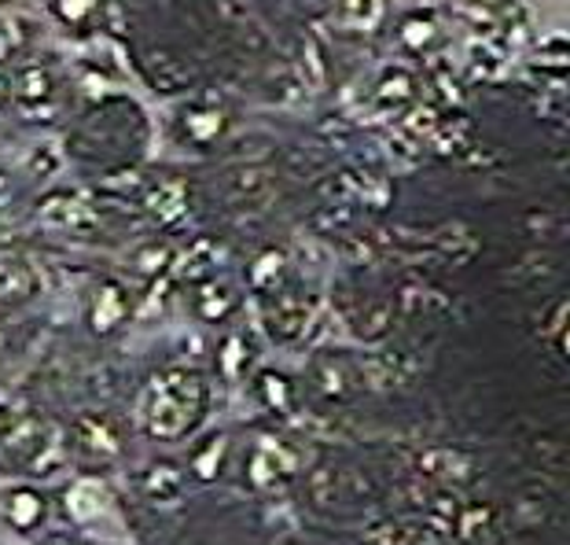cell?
I'll return each instance as SVG.
<instances>
[{"label": "cell", "mask_w": 570, "mask_h": 545, "mask_svg": "<svg viewBox=\"0 0 570 545\" xmlns=\"http://www.w3.org/2000/svg\"><path fill=\"white\" fill-rule=\"evenodd\" d=\"M4 519L16 531H33L45 519V502L33 490H11L4 502Z\"/></svg>", "instance_id": "7c38bea8"}, {"label": "cell", "mask_w": 570, "mask_h": 545, "mask_svg": "<svg viewBox=\"0 0 570 545\" xmlns=\"http://www.w3.org/2000/svg\"><path fill=\"white\" fill-rule=\"evenodd\" d=\"M258 383H262V391H265V402H269V406H276V409H284V406H287L291 391H287V387H284V380L276 377V372H265V377H262Z\"/></svg>", "instance_id": "d4e9b609"}, {"label": "cell", "mask_w": 570, "mask_h": 545, "mask_svg": "<svg viewBox=\"0 0 570 545\" xmlns=\"http://www.w3.org/2000/svg\"><path fill=\"white\" fill-rule=\"evenodd\" d=\"M144 78H148L159 93H185L191 89V67L185 59L169 56V52H151L144 56Z\"/></svg>", "instance_id": "52a82bcc"}, {"label": "cell", "mask_w": 570, "mask_h": 545, "mask_svg": "<svg viewBox=\"0 0 570 545\" xmlns=\"http://www.w3.org/2000/svg\"><path fill=\"white\" fill-rule=\"evenodd\" d=\"M19 45H22V38H19L16 30H11V22H0V59L16 52Z\"/></svg>", "instance_id": "4316f807"}, {"label": "cell", "mask_w": 570, "mask_h": 545, "mask_svg": "<svg viewBox=\"0 0 570 545\" xmlns=\"http://www.w3.org/2000/svg\"><path fill=\"white\" fill-rule=\"evenodd\" d=\"M244 361H247V343H244V339H239V335L225 339V347H222V369H225V377H239Z\"/></svg>", "instance_id": "603a6c76"}, {"label": "cell", "mask_w": 570, "mask_h": 545, "mask_svg": "<svg viewBox=\"0 0 570 545\" xmlns=\"http://www.w3.org/2000/svg\"><path fill=\"white\" fill-rule=\"evenodd\" d=\"M8 81H11V96H16L19 107H22V115L38 118V123L52 118V111H56V75L45 59H38V56L22 59V64L16 67V78H8Z\"/></svg>", "instance_id": "7a4b0ae2"}, {"label": "cell", "mask_w": 570, "mask_h": 545, "mask_svg": "<svg viewBox=\"0 0 570 545\" xmlns=\"http://www.w3.org/2000/svg\"><path fill=\"white\" fill-rule=\"evenodd\" d=\"M11 104V81H8V75H4V67H0V111Z\"/></svg>", "instance_id": "83f0119b"}, {"label": "cell", "mask_w": 570, "mask_h": 545, "mask_svg": "<svg viewBox=\"0 0 570 545\" xmlns=\"http://www.w3.org/2000/svg\"><path fill=\"white\" fill-rule=\"evenodd\" d=\"M144 431L151 439H180L199 424L206 409V380L191 369L159 372L144 391Z\"/></svg>", "instance_id": "6da1fadb"}, {"label": "cell", "mask_w": 570, "mask_h": 545, "mask_svg": "<svg viewBox=\"0 0 570 545\" xmlns=\"http://www.w3.org/2000/svg\"><path fill=\"white\" fill-rule=\"evenodd\" d=\"M0 4H8V0H0Z\"/></svg>", "instance_id": "f546056e"}, {"label": "cell", "mask_w": 570, "mask_h": 545, "mask_svg": "<svg viewBox=\"0 0 570 545\" xmlns=\"http://www.w3.org/2000/svg\"><path fill=\"white\" fill-rule=\"evenodd\" d=\"M233 292L222 284V281H210V284H203V292H199V310H203V318L206 321H222L228 310H233Z\"/></svg>", "instance_id": "ac0fdd59"}, {"label": "cell", "mask_w": 570, "mask_h": 545, "mask_svg": "<svg viewBox=\"0 0 570 545\" xmlns=\"http://www.w3.org/2000/svg\"><path fill=\"white\" fill-rule=\"evenodd\" d=\"M269 321H273V329L281 332L284 339H295V335H302V332H306V321H309V313H306V306H302L298 299H284V302H281V310L273 306Z\"/></svg>", "instance_id": "9a60e30c"}, {"label": "cell", "mask_w": 570, "mask_h": 545, "mask_svg": "<svg viewBox=\"0 0 570 545\" xmlns=\"http://www.w3.org/2000/svg\"><path fill=\"white\" fill-rule=\"evenodd\" d=\"M177 490H180V476L174 465H155L148 471V479H144V494L151 502H174Z\"/></svg>", "instance_id": "2e32d148"}, {"label": "cell", "mask_w": 570, "mask_h": 545, "mask_svg": "<svg viewBox=\"0 0 570 545\" xmlns=\"http://www.w3.org/2000/svg\"><path fill=\"white\" fill-rule=\"evenodd\" d=\"M111 505H115V494L111 487H107L104 479H78L75 487L67 490V513L78 519V524H96L100 516L111 513Z\"/></svg>", "instance_id": "5b68a950"}, {"label": "cell", "mask_w": 570, "mask_h": 545, "mask_svg": "<svg viewBox=\"0 0 570 545\" xmlns=\"http://www.w3.org/2000/svg\"><path fill=\"white\" fill-rule=\"evenodd\" d=\"M228 196L244 203V207H258V203L269 199V174H262V169H236L228 177Z\"/></svg>", "instance_id": "4fadbf2b"}, {"label": "cell", "mask_w": 570, "mask_h": 545, "mask_svg": "<svg viewBox=\"0 0 570 545\" xmlns=\"http://www.w3.org/2000/svg\"><path fill=\"white\" fill-rule=\"evenodd\" d=\"M412 78L405 75V70H397V67H391L383 75V81H380V93H375V100L380 104H409L412 100Z\"/></svg>", "instance_id": "d6986e66"}, {"label": "cell", "mask_w": 570, "mask_h": 545, "mask_svg": "<svg viewBox=\"0 0 570 545\" xmlns=\"http://www.w3.org/2000/svg\"><path fill=\"white\" fill-rule=\"evenodd\" d=\"M383 0H343V22L350 30H357V33H368L375 30V22L383 19Z\"/></svg>", "instance_id": "5bb4252c"}, {"label": "cell", "mask_w": 570, "mask_h": 545, "mask_svg": "<svg viewBox=\"0 0 570 545\" xmlns=\"http://www.w3.org/2000/svg\"><path fill=\"white\" fill-rule=\"evenodd\" d=\"M391 545H434V535L428 527H402V531H394Z\"/></svg>", "instance_id": "484cf974"}, {"label": "cell", "mask_w": 570, "mask_h": 545, "mask_svg": "<svg viewBox=\"0 0 570 545\" xmlns=\"http://www.w3.org/2000/svg\"><path fill=\"white\" fill-rule=\"evenodd\" d=\"M295 465H298L295 450L284 446L281 439H273V435H265L250 454V483L254 487H273V483L287 479L291 471H295Z\"/></svg>", "instance_id": "277c9868"}, {"label": "cell", "mask_w": 570, "mask_h": 545, "mask_svg": "<svg viewBox=\"0 0 570 545\" xmlns=\"http://www.w3.org/2000/svg\"><path fill=\"white\" fill-rule=\"evenodd\" d=\"M185 129H188V137L191 140H199V144H210L217 133L225 129V118H222V111H210V107H196V111H188L185 115Z\"/></svg>", "instance_id": "e0dca14e"}, {"label": "cell", "mask_w": 570, "mask_h": 545, "mask_svg": "<svg viewBox=\"0 0 570 545\" xmlns=\"http://www.w3.org/2000/svg\"><path fill=\"white\" fill-rule=\"evenodd\" d=\"M313 380H317V391L324 398H335V402L350 398V391H354V369L343 358H321L313 366Z\"/></svg>", "instance_id": "8fae6325"}, {"label": "cell", "mask_w": 570, "mask_h": 545, "mask_svg": "<svg viewBox=\"0 0 570 545\" xmlns=\"http://www.w3.org/2000/svg\"><path fill=\"white\" fill-rule=\"evenodd\" d=\"M129 313V295L122 284L107 281L100 292L92 295V310H89V321L96 332H111L115 324H122Z\"/></svg>", "instance_id": "9c48e42d"}, {"label": "cell", "mask_w": 570, "mask_h": 545, "mask_svg": "<svg viewBox=\"0 0 570 545\" xmlns=\"http://www.w3.org/2000/svg\"><path fill=\"white\" fill-rule=\"evenodd\" d=\"M38 292V276H33V265L16 251H0V302L4 306H16V302H27Z\"/></svg>", "instance_id": "8992f818"}, {"label": "cell", "mask_w": 570, "mask_h": 545, "mask_svg": "<svg viewBox=\"0 0 570 545\" xmlns=\"http://www.w3.org/2000/svg\"><path fill=\"white\" fill-rule=\"evenodd\" d=\"M45 545H75V542H67V538H48Z\"/></svg>", "instance_id": "f1b7e54d"}, {"label": "cell", "mask_w": 570, "mask_h": 545, "mask_svg": "<svg viewBox=\"0 0 570 545\" xmlns=\"http://www.w3.org/2000/svg\"><path fill=\"white\" fill-rule=\"evenodd\" d=\"M96 8V0H56V11L59 19L70 22V27H78V22H85V16Z\"/></svg>", "instance_id": "cb8c5ba5"}, {"label": "cell", "mask_w": 570, "mask_h": 545, "mask_svg": "<svg viewBox=\"0 0 570 545\" xmlns=\"http://www.w3.org/2000/svg\"><path fill=\"white\" fill-rule=\"evenodd\" d=\"M250 281H254V288H262V292H276V284L284 281V254L281 251H269L265 259L254 262Z\"/></svg>", "instance_id": "44dd1931"}, {"label": "cell", "mask_w": 570, "mask_h": 545, "mask_svg": "<svg viewBox=\"0 0 570 545\" xmlns=\"http://www.w3.org/2000/svg\"><path fill=\"white\" fill-rule=\"evenodd\" d=\"M453 531L464 545H497V519L490 505H460Z\"/></svg>", "instance_id": "ba28073f"}, {"label": "cell", "mask_w": 570, "mask_h": 545, "mask_svg": "<svg viewBox=\"0 0 570 545\" xmlns=\"http://www.w3.org/2000/svg\"><path fill=\"white\" fill-rule=\"evenodd\" d=\"M222 461H225V439L217 435V439H210L196 457H191V468H196L199 479L210 483V479H217V471H222Z\"/></svg>", "instance_id": "7402d4cb"}, {"label": "cell", "mask_w": 570, "mask_h": 545, "mask_svg": "<svg viewBox=\"0 0 570 545\" xmlns=\"http://www.w3.org/2000/svg\"><path fill=\"white\" fill-rule=\"evenodd\" d=\"M402 41L412 48V52H428V45L439 41V27H434L431 16H412L402 27Z\"/></svg>", "instance_id": "ffe728a7"}, {"label": "cell", "mask_w": 570, "mask_h": 545, "mask_svg": "<svg viewBox=\"0 0 570 545\" xmlns=\"http://www.w3.org/2000/svg\"><path fill=\"white\" fill-rule=\"evenodd\" d=\"M75 450L85 461H115L122 454V431L107 417H81L75 424Z\"/></svg>", "instance_id": "3957f363"}, {"label": "cell", "mask_w": 570, "mask_h": 545, "mask_svg": "<svg viewBox=\"0 0 570 545\" xmlns=\"http://www.w3.org/2000/svg\"><path fill=\"white\" fill-rule=\"evenodd\" d=\"M144 207L159 222H177L188 211V188L180 181H151L148 192H144Z\"/></svg>", "instance_id": "30bf717a"}]
</instances>
